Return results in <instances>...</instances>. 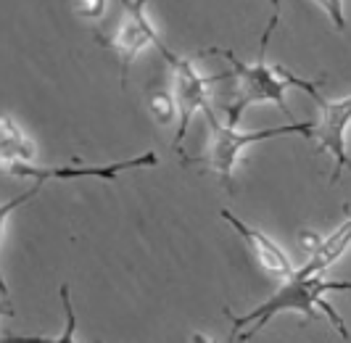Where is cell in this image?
I'll list each match as a JSON object with an SVG mask.
<instances>
[{
    "mask_svg": "<svg viewBox=\"0 0 351 343\" xmlns=\"http://www.w3.org/2000/svg\"><path fill=\"white\" fill-rule=\"evenodd\" d=\"M333 291H349L351 293V280H328L322 274H301L296 270L293 277L282 280V285L272 293L264 304H259L256 309H251L248 314L235 317L230 309H225V314L232 322V333H230V341H251L259 330H262L275 314L280 311H296L301 317H306L309 322H317L322 314L330 320V325L335 327V333H341L343 341H349L351 333L343 317L333 309L330 301H325V293Z\"/></svg>",
    "mask_w": 351,
    "mask_h": 343,
    "instance_id": "cell-1",
    "label": "cell"
},
{
    "mask_svg": "<svg viewBox=\"0 0 351 343\" xmlns=\"http://www.w3.org/2000/svg\"><path fill=\"white\" fill-rule=\"evenodd\" d=\"M278 19H280V0H275V11L267 21V29L262 34V45H259V58L254 64H243L232 51H222V48H209L204 53H214V56H222L225 61H230L232 67V77L238 80L235 87V101L228 106V124L230 127H238V121L243 117L248 106L254 103H278L280 111L288 117V103H285V90L288 87H299L304 90L312 101L322 103V95L317 93L319 82H309V80H301L296 74H291L288 69L278 67V64H269L267 61V51H269V37L278 27Z\"/></svg>",
    "mask_w": 351,
    "mask_h": 343,
    "instance_id": "cell-2",
    "label": "cell"
},
{
    "mask_svg": "<svg viewBox=\"0 0 351 343\" xmlns=\"http://www.w3.org/2000/svg\"><path fill=\"white\" fill-rule=\"evenodd\" d=\"M206 121H209V148L206 154L201 156L198 161H206L209 169L219 177V182L225 185L228 193H235V182H232V174H235V164L241 154L246 151L248 145L254 143H262V140H272V137H285V135H304V137H315V121H301V124H282V127H267V130H254V132H243L238 127H230V124H219L214 111H204Z\"/></svg>",
    "mask_w": 351,
    "mask_h": 343,
    "instance_id": "cell-3",
    "label": "cell"
},
{
    "mask_svg": "<svg viewBox=\"0 0 351 343\" xmlns=\"http://www.w3.org/2000/svg\"><path fill=\"white\" fill-rule=\"evenodd\" d=\"M164 61L172 69V95L177 101V111H180V121H177V132H175V148L182 151V140L188 135V127L198 111H209V87L222 80V77H201L198 69L193 67L191 58H182L172 53L164 43L156 48Z\"/></svg>",
    "mask_w": 351,
    "mask_h": 343,
    "instance_id": "cell-4",
    "label": "cell"
},
{
    "mask_svg": "<svg viewBox=\"0 0 351 343\" xmlns=\"http://www.w3.org/2000/svg\"><path fill=\"white\" fill-rule=\"evenodd\" d=\"M122 3V16L117 21V29L111 34L108 45L119 56L122 67V87L127 85V71L130 64L138 58V53L148 45L158 48L161 37L156 34L151 19H148V3L151 0H119Z\"/></svg>",
    "mask_w": 351,
    "mask_h": 343,
    "instance_id": "cell-5",
    "label": "cell"
},
{
    "mask_svg": "<svg viewBox=\"0 0 351 343\" xmlns=\"http://www.w3.org/2000/svg\"><path fill=\"white\" fill-rule=\"evenodd\" d=\"M319 106V119L315 121V140L319 148H325L333 156V174L330 182L341 177V172L351 164L346 154V132L351 127V95L341 101H322Z\"/></svg>",
    "mask_w": 351,
    "mask_h": 343,
    "instance_id": "cell-6",
    "label": "cell"
},
{
    "mask_svg": "<svg viewBox=\"0 0 351 343\" xmlns=\"http://www.w3.org/2000/svg\"><path fill=\"white\" fill-rule=\"evenodd\" d=\"M158 156L154 151L138 154L127 161H117L108 167H37V164H16L8 167V174L24 177V180H35V182H48V180H85V177H98V180H117V174L127 169H145V167H156Z\"/></svg>",
    "mask_w": 351,
    "mask_h": 343,
    "instance_id": "cell-7",
    "label": "cell"
},
{
    "mask_svg": "<svg viewBox=\"0 0 351 343\" xmlns=\"http://www.w3.org/2000/svg\"><path fill=\"white\" fill-rule=\"evenodd\" d=\"M219 217H222V220H225V222H228L230 227L241 235V238L246 240V246L251 248L254 259L262 264L267 272L275 274V277H282V280H288V277H293V274H296L293 261L288 259V254H285V251H282L280 246L269 238L267 233L256 230V227H251V224H246L243 220H238L230 209H222V211H219Z\"/></svg>",
    "mask_w": 351,
    "mask_h": 343,
    "instance_id": "cell-8",
    "label": "cell"
},
{
    "mask_svg": "<svg viewBox=\"0 0 351 343\" xmlns=\"http://www.w3.org/2000/svg\"><path fill=\"white\" fill-rule=\"evenodd\" d=\"M349 246H351V220L341 224L338 230H333L328 238L319 240V246L309 254V261L301 267L299 272L301 274H322L330 264H335L338 259L349 251Z\"/></svg>",
    "mask_w": 351,
    "mask_h": 343,
    "instance_id": "cell-9",
    "label": "cell"
},
{
    "mask_svg": "<svg viewBox=\"0 0 351 343\" xmlns=\"http://www.w3.org/2000/svg\"><path fill=\"white\" fill-rule=\"evenodd\" d=\"M3 130V167H16V164H35L37 148L29 140V135L19 127L11 117H3L0 121Z\"/></svg>",
    "mask_w": 351,
    "mask_h": 343,
    "instance_id": "cell-10",
    "label": "cell"
},
{
    "mask_svg": "<svg viewBox=\"0 0 351 343\" xmlns=\"http://www.w3.org/2000/svg\"><path fill=\"white\" fill-rule=\"evenodd\" d=\"M61 304H64V317H66V325L61 330L58 338H48V335H11L5 333L3 343H77V311L71 307V288L69 285H61Z\"/></svg>",
    "mask_w": 351,
    "mask_h": 343,
    "instance_id": "cell-11",
    "label": "cell"
},
{
    "mask_svg": "<svg viewBox=\"0 0 351 343\" xmlns=\"http://www.w3.org/2000/svg\"><path fill=\"white\" fill-rule=\"evenodd\" d=\"M151 117H154L161 127H169V124L180 117L175 95H169V93H164V90H156V93L151 95Z\"/></svg>",
    "mask_w": 351,
    "mask_h": 343,
    "instance_id": "cell-12",
    "label": "cell"
},
{
    "mask_svg": "<svg viewBox=\"0 0 351 343\" xmlns=\"http://www.w3.org/2000/svg\"><path fill=\"white\" fill-rule=\"evenodd\" d=\"M106 5H108V0H74V14L85 21H98V19H104Z\"/></svg>",
    "mask_w": 351,
    "mask_h": 343,
    "instance_id": "cell-13",
    "label": "cell"
},
{
    "mask_svg": "<svg viewBox=\"0 0 351 343\" xmlns=\"http://www.w3.org/2000/svg\"><path fill=\"white\" fill-rule=\"evenodd\" d=\"M319 3V8L328 14V19L333 21V27L338 32H343L346 29V16H343V3L341 0H317Z\"/></svg>",
    "mask_w": 351,
    "mask_h": 343,
    "instance_id": "cell-14",
    "label": "cell"
},
{
    "mask_svg": "<svg viewBox=\"0 0 351 343\" xmlns=\"http://www.w3.org/2000/svg\"><path fill=\"white\" fill-rule=\"evenodd\" d=\"M191 343H214L209 338V335H204V333H193V335H191Z\"/></svg>",
    "mask_w": 351,
    "mask_h": 343,
    "instance_id": "cell-15",
    "label": "cell"
},
{
    "mask_svg": "<svg viewBox=\"0 0 351 343\" xmlns=\"http://www.w3.org/2000/svg\"><path fill=\"white\" fill-rule=\"evenodd\" d=\"M95 343H104V341H95Z\"/></svg>",
    "mask_w": 351,
    "mask_h": 343,
    "instance_id": "cell-16",
    "label": "cell"
}]
</instances>
